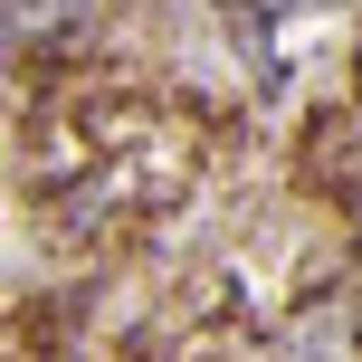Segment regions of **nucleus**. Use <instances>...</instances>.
<instances>
[]
</instances>
